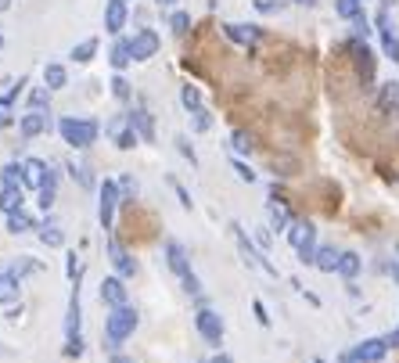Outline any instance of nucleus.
Instances as JSON below:
<instances>
[{
  "instance_id": "nucleus-56",
  "label": "nucleus",
  "mask_w": 399,
  "mask_h": 363,
  "mask_svg": "<svg viewBox=\"0 0 399 363\" xmlns=\"http://www.w3.org/2000/svg\"><path fill=\"white\" fill-rule=\"evenodd\" d=\"M158 4H162V8H170V4H177V0H158Z\"/></svg>"
},
{
  "instance_id": "nucleus-30",
  "label": "nucleus",
  "mask_w": 399,
  "mask_h": 363,
  "mask_svg": "<svg viewBox=\"0 0 399 363\" xmlns=\"http://www.w3.org/2000/svg\"><path fill=\"white\" fill-rule=\"evenodd\" d=\"M334 11H339L342 18H349V22L364 15V11H360V0H334Z\"/></svg>"
},
{
  "instance_id": "nucleus-5",
  "label": "nucleus",
  "mask_w": 399,
  "mask_h": 363,
  "mask_svg": "<svg viewBox=\"0 0 399 363\" xmlns=\"http://www.w3.org/2000/svg\"><path fill=\"white\" fill-rule=\"evenodd\" d=\"M195 328H198V334H202L205 341H213V346H220V341H223V320H220V313H213V309H198Z\"/></svg>"
},
{
  "instance_id": "nucleus-6",
  "label": "nucleus",
  "mask_w": 399,
  "mask_h": 363,
  "mask_svg": "<svg viewBox=\"0 0 399 363\" xmlns=\"http://www.w3.org/2000/svg\"><path fill=\"white\" fill-rule=\"evenodd\" d=\"M377 36H382L385 54H389L392 61H399V36H396V29H392V22H389V8H385V4H382V11H377Z\"/></svg>"
},
{
  "instance_id": "nucleus-16",
  "label": "nucleus",
  "mask_w": 399,
  "mask_h": 363,
  "mask_svg": "<svg viewBox=\"0 0 399 363\" xmlns=\"http://www.w3.org/2000/svg\"><path fill=\"white\" fill-rule=\"evenodd\" d=\"M223 33H227L230 44H245V47H252V44L259 40V29H256V26H234V22H230V26H223Z\"/></svg>"
},
{
  "instance_id": "nucleus-11",
  "label": "nucleus",
  "mask_w": 399,
  "mask_h": 363,
  "mask_svg": "<svg viewBox=\"0 0 399 363\" xmlns=\"http://www.w3.org/2000/svg\"><path fill=\"white\" fill-rule=\"evenodd\" d=\"M108 134L115 137V144L122 147V152H126V147H133V144H137V134H133V122H130V115H119V119L108 126Z\"/></svg>"
},
{
  "instance_id": "nucleus-39",
  "label": "nucleus",
  "mask_w": 399,
  "mask_h": 363,
  "mask_svg": "<svg viewBox=\"0 0 399 363\" xmlns=\"http://www.w3.org/2000/svg\"><path fill=\"white\" fill-rule=\"evenodd\" d=\"M112 94H115L119 101H130V83H126L122 76H115V79H112Z\"/></svg>"
},
{
  "instance_id": "nucleus-43",
  "label": "nucleus",
  "mask_w": 399,
  "mask_h": 363,
  "mask_svg": "<svg viewBox=\"0 0 399 363\" xmlns=\"http://www.w3.org/2000/svg\"><path fill=\"white\" fill-rule=\"evenodd\" d=\"M234 173L245 180V184H252V180H256V173H252V169L248 166H241V162H234Z\"/></svg>"
},
{
  "instance_id": "nucleus-2",
  "label": "nucleus",
  "mask_w": 399,
  "mask_h": 363,
  "mask_svg": "<svg viewBox=\"0 0 399 363\" xmlns=\"http://www.w3.org/2000/svg\"><path fill=\"white\" fill-rule=\"evenodd\" d=\"M58 130L65 137V144H72V147H90L97 140V122L94 119H61Z\"/></svg>"
},
{
  "instance_id": "nucleus-15",
  "label": "nucleus",
  "mask_w": 399,
  "mask_h": 363,
  "mask_svg": "<svg viewBox=\"0 0 399 363\" xmlns=\"http://www.w3.org/2000/svg\"><path fill=\"white\" fill-rule=\"evenodd\" d=\"M122 26H126V0H108V8H104V29L119 33Z\"/></svg>"
},
{
  "instance_id": "nucleus-48",
  "label": "nucleus",
  "mask_w": 399,
  "mask_h": 363,
  "mask_svg": "<svg viewBox=\"0 0 399 363\" xmlns=\"http://www.w3.org/2000/svg\"><path fill=\"white\" fill-rule=\"evenodd\" d=\"M173 187H177V195H180V202H184V205H187V209H191V195H187V191H184V187H180V184H173Z\"/></svg>"
},
{
  "instance_id": "nucleus-42",
  "label": "nucleus",
  "mask_w": 399,
  "mask_h": 363,
  "mask_svg": "<svg viewBox=\"0 0 399 363\" xmlns=\"http://www.w3.org/2000/svg\"><path fill=\"white\" fill-rule=\"evenodd\" d=\"M177 147H180V155H184V159H191V166L198 162V159H195V147L187 144V137H177Z\"/></svg>"
},
{
  "instance_id": "nucleus-29",
  "label": "nucleus",
  "mask_w": 399,
  "mask_h": 363,
  "mask_svg": "<svg viewBox=\"0 0 399 363\" xmlns=\"http://www.w3.org/2000/svg\"><path fill=\"white\" fill-rule=\"evenodd\" d=\"M65 69H61V65H47L44 69V83H47V90H58V87H65Z\"/></svg>"
},
{
  "instance_id": "nucleus-50",
  "label": "nucleus",
  "mask_w": 399,
  "mask_h": 363,
  "mask_svg": "<svg viewBox=\"0 0 399 363\" xmlns=\"http://www.w3.org/2000/svg\"><path fill=\"white\" fill-rule=\"evenodd\" d=\"M385 341H389V349H392V346H399V331H392V334H389Z\"/></svg>"
},
{
  "instance_id": "nucleus-57",
  "label": "nucleus",
  "mask_w": 399,
  "mask_h": 363,
  "mask_svg": "<svg viewBox=\"0 0 399 363\" xmlns=\"http://www.w3.org/2000/svg\"><path fill=\"white\" fill-rule=\"evenodd\" d=\"M4 273H8V266H0V277H4Z\"/></svg>"
},
{
  "instance_id": "nucleus-22",
  "label": "nucleus",
  "mask_w": 399,
  "mask_h": 363,
  "mask_svg": "<svg viewBox=\"0 0 399 363\" xmlns=\"http://www.w3.org/2000/svg\"><path fill=\"white\" fill-rule=\"evenodd\" d=\"M130 122H133V130H140V137H144V140H152V137H155L152 115L144 112V108H133V112H130Z\"/></svg>"
},
{
  "instance_id": "nucleus-40",
  "label": "nucleus",
  "mask_w": 399,
  "mask_h": 363,
  "mask_svg": "<svg viewBox=\"0 0 399 363\" xmlns=\"http://www.w3.org/2000/svg\"><path fill=\"white\" fill-rule=\"evenodd\" d=\"M284 4L281 0H256V11H263V15H270V11H281Z\"/></svg>"
},
{
  "instance_id": "nucleus-20",
  "label": "nucleus",
  "mask_w": 399,
  "mask_h": 363,
  "mask_svg": "<svg viewBox=\"0 0 399 363\" xmlns=\"http://www.w3.org/2000/svg\"><path fill=\"white\" fill-rule=\"evenodd\" d=\"M22 166H26V184H33V187H44V184H47V177H51L47 162L29 159V162H22Z\"/></svg>"
},
{
  "instance_id": "nucleus-52",
  "label": "nucleus",
  "mask_w": 399,
  "mask_h": 363,
  "mask_svg": "<svg viewBox=\"0 0 399 363\" xmlns=\"http://www.w3.org/2000/svg\"><path fill=\"white\" fill-rule=\"evenodd\" d=\"M389 273H392L396 281H399V263H389Z\"/></svg>"
},
{
  "instance_id": "nucleus-13",
  "label": "nucleus",
  "mask_w": 399,
  "mask_h": 363,
  "mask_svg": "<svg viewBox=\"0 0 399 363\" xmlns=\"http://www.w3.org/2000/svg\"><path fill=\"white\" fill-rule=\"evenodd\" d=\"M101 298L108 306H126V288H122L119 277H104L101 281Z\"/></svg>"
},
{
  "instance_id": "nucleus-53",
  "label": "nucleus",
  "mask_w": 399,
  "mask_h": 363,
  "mask_svg": "<svg viewBox=\"0 0 399 363\" xmlns=\"http://www.w3.org/2000/svg\"><path fill=\"white\" fill-rule=\"evenodd\" d=\"M112 363H133V360H126V356H112Z\"/></svg>"
},
{
  "instance_id": "nucleus-18",
  "label": "nucleus",
  "mask_w": 399,
  "mask_h": 363,
  "mask_svg": "<svg viewBox=\"0 0 399 363\" xmlns=\"http://www.w3.org/2000/svg\"><path fill=\"white\" fill-rule=\"evenodd\" d=\"M339 263H342V252H334L331 245L317 248V255H313V266L324 270V273H334V270H339Z\"/></svg>"
},
{
  "instance_id": "nucleus-47",
  "label": "nucleus",
  "mask_w": 399,
  "mask_h": 363,
  "mask_svg": "<svg viewBox=\"0 0 399 363\" xmlns=\"http://www.w3.org/2000/svg\"><path fill=\"white\" fill-rule=\"evenodd\" d=\"M47 104V90H33V108H44Z\"/></svg>"
},
{
  "instance_id": "nucleus-14",
  "label": "nucleus",
  "mask_w": 399,
  "mask_h": 363,
  "mask_svg": "<svg viewBox=\"0 0 399 363\" xmlns=\"http://www.w3.org/2000/svg\"><path fill=\"white\" fill-rule=\"evenodd\" d=\"M356 353H360L367 363H382L385 353H389V341H385V338H367V341H360V346H356Z\"/></svg>"
},
{
  "instance_id": "nucleus-34",
  "label": "nucleus",
  "mask_w": 399,
  "mask_h": 363,
  "mask_svg": "<svg viewBox=\"0 0 399 363\" xmlns=\"http://www.w3.org/2000/svg\"><path fill=\"white\" fill-rule=\"evenodd\" d=\"M191 126H195V134H205L209 126H213V115H209L205 108H195L191 112Z\"/></svg>"
},
{
  "instance_id": "nucleus-55",
  "label": "nucleus",
  "mask_w": 399,
  "mask_h": 363,
  "mask_svg": "<svg viewBox=\"0 0 399 363\" xmlns=\"http://www.w3.org/2000/svg\"><path fill=\"white\" fill-rule=\"evenodd\" d=\"M11 8V0H0V11H8Z\"/></svg>"
},
{
  "instance_id": "nucleus-38",
  "label": "nucleus",
  "mask_w": 399,
  "mask_h": 363,
  "mask_svg": "<svg viewBox=\"0 0 399 363\" xmlns=\"http://www.w3.org/2000/svg\"><path fill=\"white\" fill-rule=\"evenodd\" d=\"M40 205H44V209H51V205H54V173L47 177V184H44V187H40Z\"/></svg>"
},
{
  "instance_id": "nucleus-3",
  "label": "nucleus",
  "mask_w": 399,
  "mask_h": 363,
  "mask_svg": "<svg viewBox=\"0 0 399 363\" xmlns=\"http://www.w3.org/2000/svg\"><path fill=\"white\" fill-rule=\"evenodd\" d=\"M288 241L295 245L299 259L313 266V255H317V248H313V241H317V230H313V223H309V220H291V223H288Z\"/></svg>"
},
{
  "instance_id": "nucleus-51",
  "label": "nucleus",
  "mask_w": 399,
  "mask_h": 363,
  "mask_svg": "<svg viewBox=\"0 0 399 363\" xmlns=\"http://www.w3.org/2000/svg\"><path fill=\"white\" fill-rule=\"evenodd\" d=\"M213 363H234V360H230V356H223V353H220V356H213Z\"/></svg>"
},
{
  "instance_id": "nucleus-32",
  "label": "nucleus",
  "mask_w": 399,
  "mask_h": 363,
  "mask_svg": "<svg viewBox=\"0 0 399 363\" xmlns=\"http://www.w3.org/2000/svg\"><path fill=\"white\" fill-rule=\"evenodd\" d=\"M230 147H234L238 155H248L252 152V137L245 130H234V134H230Z\"/></svg>"
},
{
  "instance_id": "nucleus-17",
  "label": "nucleus",
  "mask_w": 399,
  "mask_h": 363,
  "mask_svg": "<svg viewBox=\"0 0 399 363\" xmlns=\"http://www.w3.org/2000/svg\"><path fill=\"white\" fill-rule=\"evenodd\" d=\"M165 259H170V270H173V273H180V277H187V273H191V263H187V252H184V245L170 241V245H165Z\"/></svg>"
},
{
  "instance_id": "nucleus-8",
  "label": "nucleus",
  "mask_w": 399,
  "mask_h": 363,
  "mask_svg": "<svg viewBox=\"0 0 399 363\" xmlns=\"http://www.w3.org/2000/svg\"><path fill=\"white\" fill-rule=\"evenodd\" d=\"M349 51H352V58H356V72H360L364 87H370V83H374V54H370V47L360 44V40H352Z\"/></svg>"
},
{
  "instance_id": "nucleus-7",
  "label": "nucleus",
  "mask_w": 399,
  "mask_h": 363,
  "mask_svg": "<svg viewBox=\"0 0 399 363\" xmlns=\"http://www.w3.org/2000/svg\"><path fill=\"white\" fill-rule=\"evenodd\" d=\"M115 205H119V184L104 180V184H101V209H97L104 230H112V212H115Z\"/></svg>"
},
{
  "instance_id": "nucleus-23",
  "label": "nucleus",
  "mask_w": 399,
  "mask_h": 363,
  "mask_svg": "<svg viewBox=\"0 0 399 363\" xmlns=\"http://www.w3.org/2000/svg\"><path fill=\"white\" fill-rule=\"evenodd\" d=\"M0 209H4V212L22 209V187H4V191H0Z\"/></svg>"
},
{
  "instance_id": "nucleus-45",
  "label": "nucleus",
  "mask_w": 399,
  "mask_h": 363,
  "mask_svg": "<svg viewBox=\"0 0 399 363\" xmlns=\"http://www.w3.org/2000/svg\"><path fill=\"white\" fill-rule=\"evenodd\" d=\"M184 288L191 291V295H198V291H202V284H198V277H195V273H187V277H184Z\"/></svg>"
},
{
  "instance_id": "nucleus-24",
  "label": "nucleus",
  "mask_w": 399,
  "mask_h": 363,
  "mask_svg": "<svg viewBox=\"0 0 399 363\" xmlns=\"http://www.w3.org/2000/svg\"><path fill=\"white\" fill-rule=\"evenodd\" d=\"M133 61V51H130V40H119V44L112 47V65L115 69H126Z\"/></svg>"
},
{
  "instance_id": "nucleus-33",
  "label": "nucleus",
  "mask_w": 399,
  "mask_h": 363,
  "mask_svg": "<svg viewBox=\"0 0 399 363\" xmlns=\"http://www.w3.org/2000/svg\"><path fill=\"white\" fill-rule=\"evenodd\" d=\"M40 241H44L47 248H58L61 241H65V234H61L58 227H40Z\"/></svg>"
},
{
  "instance_id": "nucleus-41",
  "label": "nucleus",
  "mask_w": 399,
  "mask_h": 363,
  "mask_svg": "<svg viewBox=\"0 0 399 363\" xmlns=\"http://www.w3.org/2000/svg\"><path fill=\"white\" fill-rule=\"evenodd\" d=\"M83 353V338L79 334H69V346H65V356H79Z\"/></svg>"
},
{
  "instance_id": "nucleus-19",
  "label": "nucleus",
  "mask_w": 399,
  "mask_h": 363,
  "mask_svg": "<svg viewBox=\"0 0 399 363\" xmlns=\"http://www.w3.org/2000/svg\"><path fill=\"white\" fill-rule=\"evenodd\" d=\"M377 108L389 115H399V83H385L382 94H377Z\"/></svg>"
},
{
  "instance_id": "nucleus-28",
  "label": "nucleus",
  "mask_w": 399,
  "mask_h": 363,
  "mask_svg": "<svg viewBox=\"0 0 399 363\" xmlns=\"http://www.w3.org/2000/svg\"><path fill=\"white\" fill-rule=\"evenodd\" d=\"M22 184H26V166L18 162L4 166V187H22Z\"/></svg>"
},
{
  "instance_id": "nucleus-10",
  "label": "nucleus",
  "mask_w": 399,
  "mask_h": 363,
  "mask_svg": "<svg viewBox=\"0 0 399 363\" xmlns=\"http://www.w3.org/2000/svg\"><path fill=\"white\" fill-rule=\"evenodd\" d=\"M108 255H112V263H115V270H119L122 277H133V273H137L133 255L119 245V238H108Z\"/></svg>"
},
{
  "instance_id": "nucleus-46",
  "label": "nucleus",
  "mask_w": 399,
  "mask_h": 363,
  "mask_svg": "<svg viewBox=\"0 0 399 363\" xmlns=\"http://www.w3.org/2000/svg\"><path fill=\"white\" fill-rule=\"evenodd\" d=\"M339 363H367V360H364L360 353L352 349V353H342V356H339Z\"/></svg>"
},
{
  "instance_id": "nucleus-9",
  "label": "nucleus",
  "mask_w": 399,
  "mask_h": 363,
  "mask_svg": "<svg viewBox=\"0 0 399 363\" xmlns=\"http://www.w3.org/2000/svg\"><path fill=\"white\" fill-rule=\"evenodd\" d=\"M130 51H133V61L155 58V51H158V33H152V29H140V33L130 40Z\"/></svg>"
},
{
  "instance_id": "nucleus-35",
  "label": "nucleus",
  "mask_w": 399,
  "mask_h": 363,
  "mask_svg": "<svg viewBox=\"0 0 399 363\" xmlns=\"http://www.w3.org/2000/svg\"><path fill=\"white\" fill-rule=\"evenodd\" d=\"M170 29H173L177 36H184L187 29H191V15H187V11H177V15L170 18Z\"/></svg>"
},
{
  "instance_id": "nucleus-12",
  "label": "nucleus",
  "mask_w": 399,
  "mask_h": 363,
  "mask_svg": "<svg viewBox=\"0 0 399 363\" xmlns=\"http://www.w3.org/2000/svg\"><path fill=\"white\" fill-rule=\"evenodd\" d=\"M51 126V119H47V112H40V108H33V112H26L22 115V137H40Z\"/></svg>"
},
{
  "instance_id": "nucleus-1",
  "label": "nucleus",
  "mask_w": 399,
  "mask_h": 363,
  "mask_svg": "<svg viewBox=\"0 0 399 363\" xmlns=\"http://www.w3.org/2000/svg\"><path fill=\"white\" fill-rule=\"evenodd\" d=\"M137 331V313L130 306H112L108 320H104V338H108V346H119Z\"/></svg>"
},
{
  "instance_id": "nucleus-26",
  "label": "nucleus",
  "mask_w": 399,
  "mask_h": 363,
  "mask_svg": "<svg viewBox=\"0 0 399 363\" xmlns=\"http://www.w3.org/2000/svg\"><path fill=\"white\" fill-rule=\"evenodd\" d=\"M8 230L11 234H26V230H33V220L26 216L22 209H15V212H8Z\"/></svg>"
},
{
  "instance_id": "nucleus-27",
  "label": "nucleus",
  "mask_w": 399,
  "mask_h": 363,
  "mask_svg": "<svg viewBox=\"0 0 399 363\" xmlns=\"http://www.w3.org/2000/svg\"><path fill=\"white\" fill-rule=\"evenodd\" d=\"M339 273L345 277V281H352V277L360 273V255H356V252H342V263H339Z\"/></svg>"
},
{
  "instance_id": "nucleus-25",
  "label": "nucleus",
  "mask_w": 399,
  "mask_h": 363,
  "mask_svg": "<svg viewBox=\"0 0 399 363\" xmlns=\"http://www.w3.org/2000/svg\"><path fill=\"white\" fill-rule=\"evenodd\" d=\"M18 295V273L8 266V273L0 277V302H8V298H15Z\"/></svg>"
},
{
  "instance_id": "nucleus-36",
  "label": "nucleus",
  "mask_w": 399,
  "mask_h": 363,
  "mask_svg": "<svg viewBox=\"0 0 399 363\" xmlns=\"http://www.w3.org/2000/svg\"><path fill=\"white\" fill-rule=\"evenodd\" d=\"M18 87H26V83H18ZM18 87H15V90H11L8 97H0V126H8V122H11V101H15Z\"/></svg>"
},
{
  "instance_id": "nucleus-37",
  "label": "nucleus",
  "mask_w": 399,
  "mask_h": 363,
  "mask_svg": "<svg viewBox=\"0 0 399 363\" xmlns=\"http://www.w3.org/2000/svg\"><path fill=\"white\" fill-rule=\"evenodd\" d=\"M94 51H97V40H83V44L72 51V58H76V61H90Z\"/></svg>"
},
{
  "instance_id": "nucleus-49",
  "label": "nucleus",
  "mask_w": 399,
  "mask_h": 363,
  "mask_svg": "<svg viewBox=\"0 0 399 363\" xmlns=\"http://www.w3.org/2000/svg\"><path fill=\"white\" fill-rule=\"evenodd\" d=\"M256 241H259L263 248H270V234H266V230H259V234H256Z\"/></svg>"
},
{
  "instance_id": "nucleus-54",
  "label": "nucleus",
  "mask_w": 399,
  "mask_h": 363,
  "mask_svg": "<svg viewBox=\"0 0 399 363\" xmlns=\"http://www.w3.org/2000/svg\"><path fill=\"white\" fill-rule=\"evenodd\" d=\"M295 4H306V8H313V4H317V0H295Z\"/></svg>"
},
{
  "instance_id": "nucleus-44",
  "label": "nucleus",
  "mask_w": 399,
  "mask_h": 363,
  "mask_svg": "<svg viewBox=\"0 0 399 363\" xmlns=\"http://www.w3.org/2000/svg\"><path fill=\"white\" fill-rule=\"evenodd\" d=\"M252 313H256V320H259L263 328L270 324V316H266V309H263V302H259V298H256V302H252Z\"/></svg>"
},
{
  "instance_id": "nucleus-21",
  "label": "nucleus",
  "mask_w": 399,
  "mask_h": 363,
  "mask_svg": "<svg viewBox=\"0 0 399 363\" xmlns=\"http://www.w3.org/2000/svg\"><path fill=\"white\" fill-rule=\"evenodd\" d=\"M288 223H291V212H288V205L274 195V198H270V227H274V230H288Z\"/></svg>"
},
{
  "instance_id": "nucleus-31",
  "label": "nucleus",
  "mask_w": 399,
  "mask_h": 363,
  "mask_svg": "<svg viewBox=\"0 0 399 363\" xmlns=\"http://www.w3.org/2000/svg\"><path fill=\"white\" fill-rule=\"evenodd\" d=\"M180 101H184V108H187V112L202 108V94H198V87H191V83H187V87L180 90Z\"/></svg>"
},
{
  "instance_id": "nucleus-4",
  "label": "nucleus",
  "mask_w": 399,
  "mask_h": 363,
  "mask_svg": "<svg viewBox=\"0 0 399 363\" xmlns=\"http://www.w3.org/2000/svg\"><path fill=\"white\" fill-rule=\"evenodd\" d=\"M230 230H234V238H238V248H241V255H245V263H248L252 270H263V273H270V277H277V266L270 263V259H263V252H256V245H252V241L245 238V230H241L238 223L230 227Z\"/></svg>"
}]
</instances>
